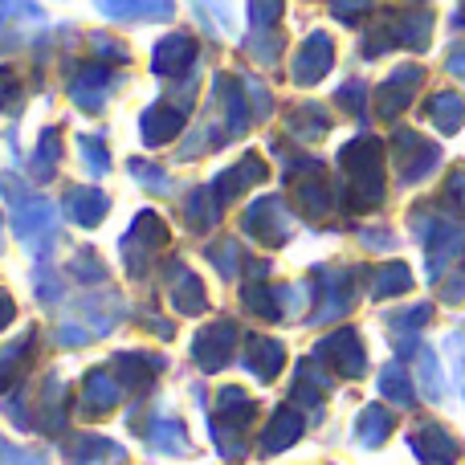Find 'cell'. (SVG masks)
Segmentation results:
<instances>
[{"mask_svg": "<svg viewBox=\"0 0 465 465\" xmlns=\"http://www.w3.org/2000/svg\"><path fill=\"white\" fill-rule=\"evenodd\" d=\"M0 193L8 201V213H13V229L33 253H45L57 237V209L37 196L29 184H21L16 176H0Z\"/></svg>", "mask_w": 465, "mask_h": 465, "instance_id": "obj_1", "label": "cell"}, {"mask_svg": "<svg viewBox=\"0 0 465 465\" xmlns=\"http://www.w3.org/2000/svg\"><path fill=\"white\" fill-rule=\"evenodd\" d=\"M249 420H253V401H249V392H241V388H221V396H217V450H221V458H229V461L245 458L241 433L249 429Z\"/></svg>", "mask_w": 465, "mask_h": 465, "instance_id": "obj_2", "label": "cell"}, {"mask_svg": "<svg viewBox=\"0 0 465 465\" xmlns=\"http://www.w3.org/2000/svg\"><path fill=\"white\" fill-rule=\"evenodd\" d=\"M163 245H168V225H163L155 213H139L135 225L123 237V265H127L131 278H143Z\"/></svg>", "mask_w": 465, "mask_h": 465, "instance_id": "obj_3", "label": "cell"}, {"mask_svg": "<svg viewBox=\"0 0 465 465\" xmlns=\"http://www.w3.org/2000/svg\"><path fill=\"white\" fill-rule=\"evenodd\" d=\"M245 229L253 232L262 245H286L290 232H294V221H290V213H286V201L265 196V201H253V209L245 213Z\"/></svg>", "mask_w": 465, "mask_h": 465, "instance_id": "obj_4", "label": "cell"}, {"mask_svg": "<svg viewBox=\"0 0 465 465\" xmlns=\"http://www.w3.org/2000/svg\"><path fill=\"white\" fill-rule=\"evenodd\" d=\"M232 347H237V327H232L229 319H221L193 339V360L201 363L204 371H221L232 360Z\"/></svg>", "mask_w": 465, "mask_h": 465, "instance_id": "obj_5", "label": "cell"}, {"mask_svg": "<svg viewBox=\"0 0 465 465\" xmlns=\"http://www.w3.org/2000/svg\"><path fill=\"white\" fill-rule=\"evenodd\" d=\"M314 360L331 363L335 371H347V376H360V371H363V351H360L355 331H339V335L322 339V343L314 347Z\"/></svg>", "mask_w": 465, "mask_h": 465, "instance_id": "obj_6", "label": "cell"}, {"mask_svg": "<svg viewBox=\"0 0 465 465\" xmlns=\"http://www.w3.org/2000/svg\"><path fill=\"white\" fill-rule=\"evenodd\" d=\"M62 209H65V217H70L74 225L94 229V225H103V221H106V213H111V201H106L98 188L78 184V188H70V193H65Z\"/></svg>", "mask_w": 465, "mask_h": 465, "instance_id": "obj_7", "label": "cell"}, {"mask_svg": "<svg viewBox=\"0 0 465 465\" xmlns=\"http://www.w3.org/2000/svg\"><path fill=\"white\" fill-rule=\"evenodd\" d=\"M123 458H127V450L98 433H82L65 445V461L70 465H119Z\"/></svg>", "mask_w": 465, "mask_h": 465, "instance_id": "obj_8", "label": "cell"}, {"mask_svg": "<svg viewBox=\"0 0 465 465\" xmlns=\"http://www.w3.org/2000/svg\"><path fill=\"white\" fill-rule=\"evenodd\" d=\"M245 363L262 384H270L282 368H286V347L270 335H249V351H245Z\"/></svg>", "mask_w": 465, "mask_h": 465, "instance_id": "obj_9", "label": "cell"}, {"mask_svg": "<svg viewBox=\"0 0 465 465\" xmlns=\"http://www.w3.org/2000/svg\"><path fill=\"white\" fill-rule=\"evenodd\" d=\"M327 70H331V41L322 37V33H314V37L306 41L302 49H298L294 65H290V74H294L298 86H311V82H319Z\"/></svg>", "mask_w": 465, "mask_h": 465, "instance_id": "obj_10", "label": "cell"}, {"mask_svg": "<svg viewBox=\"0 0 465 465\" xmlns=\"http://www.w3.org/2000/svg\"><path fill=\"white\" fill-rule=\"evenodd\" d=\"M257 180H265V163L257 160V155H245V160L237 163V168H229V172H221L217 180H213V196L221 201V209L232 201L237 193H245L249 184H257Z\"/></svg>", "mask_w": 465, "mask_h": 465, "instance_id": "obj_11", "label": "cell"}, {"mask_svg": "<svg viewBox=\"0 0 465 465\" xmlns=\"http://www.w3.org/2000/svg\"><path fill=\"white\" fill-rule=\"evenodd\" d=\"M193 57H196L193 37L176 33V37H163L160 45H155V54H152V70H155V74H163V78H176V74H184L188 65H193Z\"/></svg>", "mask_w": 465, "mask_h": 465, "instance_id": "obj_12", "label": "cell"}, {"mask_svg": "<svg viewBox=\"0 0 465 465\" xmlns=\"http://www.w3.org/2000/svg\"><path fill=\"white\" fill-rule=\"evenodd\" d=\"M98 8L114 21H168L176 13L172 0H98Z\"/></svg>", "mask_w": 465, "mask_h": 465, "instance_id": "obj_13", "label": "cell"}, {"mask_svg": "<svg viewBox=\"0 0 465 465\" xmlns=\"http://www.w3.org/2000/svg\"><path fill=\"white\" fill-rule=\"evenodd\" d=\"M111 70L106 65H86V70L74 78V103L82 106V111H103V98H106V90H111Z\"/></svg>", "mask_w": 465, "mask_h": 465, "instance_id": "obj_14", "label": "cell"}, {"mask_svg": "<svg viewBox=\"0 0 465 465\" xmlns=\"http://www.w3.org/2000/svg\"><path fill=\"white\" fill-rule=\"evenodd\" d=\"M82 401H86V412H111L114 404L123 401V388H119V380L111 376L106 368H98V371H90L86 376V384H82Z\"/></svg>", "mask_w": 465, "mask_h": 465, "instance_id": "obj_15", "label": "cell"}, {"mask_svg": "<svg viewBox=\"0 0 465 465\" xmlns=\"http://www.w3.org/2000/svg\"><path fill=\"white\" fill-rule=\"evenodd\" d=\"M172 306H176L180 314H201L204 306H209L201 278L188 273L184 265H172Z\"/></svg>", "mask_w": 465, "mask_h": 465, "instance_id": "obj_16", "label": "cell"}, {"mask_svg": "<svg viewBox=\"0 0 465 465\" xmlns=\"http://www.w3.org/2000/svg\"><path fill=\"white\" fill-rule=\"evenodd\" d=\"M147 445H152L155 453H172V458H184V453L193 450V441H188V429L180 425L176 417H160V420H152Z\"/></svg>", "mask_w": 465, "mask_h": 465, "instance_id": "obj_17", "label": "cell"}, {"mask_svg": "<svg viewBox=\"0 0 465 465\" xmlns=\"http://www.w3.org/2000/svg\"><path fill=\"white\" fill-rule=\"evenodd\" d=\"M298 433H302V417H298L294 409H278L270 420V429L262 433V453H282L290 450V445L298 441Z\"/></svg>", "mask_w": 465, "mask_h": 465, "instance_id": "obj_18", "label": "cell"}, {"mask_svg": "<svg viewBox=\"0 0 465 465\" xmlns=\"http://www.w3.org/2000/svg\"><path fill=\"white\" fill-rule=\"evenodd\" d=\"M114 368H119V380L123 388H147L155 376H160L163 363L155 360V355H143V351H127L114 360Z\"/></svg>", "mask_w": 465, "mask_h": 465, "instance_id": "obj_19", "label": "cell"}, {"mask_svg": "<svg viewBox=\"0 0 465 465\" xmlns=\"http://www.w3.org/2000/svg\"><path fill=\"white\" fill-rule=\"evenodd\" d=\"M184 127V111H172V106H152L143 114V143H168V139L180 135Z\"/></svg>", "mask_w": 465, "mask_h": 465, "instance_id": "obj_20", "label": "cell"}, {"mask_svg": "<svg viewBox=\"0 0 465 465\" xmlns=\"http://www.w3.org/2000/svg\"><path fill=\"white\" fill-rule=\"evenodd\" d=\"M221 217V201L213 196V188H201V193H193V204L184 209V221L193 225L196 232H209L213 225H217Z\"/></svg>", "mask_w": 465, "mask_h": 465, "instance_id": "obj_21", "label": "cell"}, {"mask_svg": "<svg viewBox=\"0 0 465 465\" xmlns=\"http://www.w3.org/2000/svg\"><path fill=\"white\" fill-rule=\"evenodd\" d=\"M319 286L327 290V306L314 311V322H327V319H335L339 311H347V286H351L347 273H319Z\"/></svg>", "mask_w": 465, "mask_h": 465, "instance_id": "obj_22", "label": "cell"}, {"mask_svg": "<svg viewBox=\"0 0 465 465\" xmlns=\"http://www.w3.org/2000/svg\"><path fill=\"white\" fill-rule=\"evenodd\" d=\"M33 339H21V343L5 347L0 351V392H8V388H16V380H21V368H25V355H29Z\"/></svg>", "mask_w": 465, "mask_h": 465, "instance_id": "obj_23", "label": "cell"}, {"mask_svg": "<svg viewBox=\"0 0 465 465\" xmlns=\"http://www.w3.org/2000/svg\"><path fill=\"white\" fill-rule=\"evenodd\" d=\"M62 396H65V388H62V380H49L45 384V401H41V417H37V425L41 429H49V433H57L62 429Z\"/></svg>", "mask_w": 465, "mask_h": 465, "instance_id": "obj_24", "label": "cell"}, {"mask_svg": "<svg viewBox=\"0 0 465 465\" xmlns=\"http://www.w3.org/2000/svg\"><path fill=\"white\" fill-rule=\"evenodd\" d=\"M57 155H62V147H57V135H54V131H45V135H41L37 155H33V176H37V180H49V176H54Z\"/></svg>", "mask_w": 465, "mask_h": 465, "instance_id": "obj_25", "label": "cell"}, {"mask_svg": "<svg viewBox=\"0 0 465 465\" xmlns=\"http://www.w3.org/2000/svg\"><path fill=\"white\" fill-rule=\"evenodd\" d=\"M209 257H213V265H221V273H225V278H232V273L241 270V245H237V241H221V245H213Z\"/></svg>", "mask_w": 465, "mask_h": 465, "instance_id": "obj_26", "label": "cell"}, {"mask_svg": "<svg viewBox=\"0 0 465 465\" xmlns=\"http://www.w3.org/2000/svg\"><path fill=\"white\" fill-rule=\"evenodd\" d=\"M82 160H86V168L94 172V176H103V172H111V155H106L103 139H82Z\"/></svg>", "mask_w": 465, "mask_h": 465, "instance_id": "obj_27", "label": "cell"}, {"mask_svg": "<svg viewBox=\"0 0 465 465\" xmlns=\"http://www.w3.org/2000/svg\"><path fill=\"white\" fill-rule=\"evenodd\" d=\"M384 433H388V417H384V412H380V409L363 412V417H360V441L363 445H376Z\"/></svg>", "mask_w": 465, "mask_h": 465, "instance_id": "obj_28", "label": "cell"}, {"mask_svg": "<svg viewBox=\"0 0 465 465\" xmlns=\"http://www.w3.org/2000/svg\"><path fill=\"white\" fill-rule=\"evenodd\" d=\"M131 172H135V180L139 184H147V188H160V193H172V180L163 176L160 168H152V163H131Z\"/></svg>", "mask_w": 465, "mask_h": 465, "instance_id": "obj_29", "label": "cell"}, {"mask_svg": "<svg viewBox=\"0 0 465 465\" xmlns=\"http://www.w3.org/2000/svg\"><path fill=\"white\" fill-rule=\"evenodd\" d=\"M70 270H74V278H82V282H103L106 273H103V262L98 257H90V253H78L70 262Z\"/></svg>", "mask_w": 465, "mask_h": 465, "instance_id": "obj_30", "label": "cell"}, {"mask_svg": "<svg viewBox=\"0 0 465 465\" xmlns=\"http://www.w3.org/2000/svg\"><path fill=\"white\" fill-rule=\"evenodd\" d=\"M16 94H21V78L8 65H0V111H8L16 103Z\"/></svg>", "mask_w": 465, "mask_h": 465, "instance_id": "obj_31", "label": "cell"}, {"mask_svg": "<svg viewBox=\"0 0 465 465\" xmlns=\"http://www.w3.org/2000/svg\"><path fill=\"white\" fill-rule=\"evenodd\" d=\"M0 465H41V458L37 453H25L21 445L0 441Z\"/></svg>", "mask_w": 465, "mask_h": 465, "instance_id": "obj_32", "label": "cell"}, {"mask_svg": "<svg viewBox=\"0 0 465 465\" xmlns=\"http://www.w3.org/2000/svg\"><path fill=\"white\" fill-rule=\"evenodd\" d=\"M380 388H384L388 396H396V401H404V396H409V392H404V380H401V371H388V376L380 380Z\"/></svg>", "mask_w": 465, "mask_h": 465, "instance_id": "obj_33", "label": "cell"}, {"mask_svg": "<svg viewBox=\"0 0 465 465\" xmlns=\"http://www.w3.org/2000/svg\"><path fill=\"white\" fill-rule=\"evenodd\" d=\"M13 319H16V306H13V298H8L5 290H0V331H5Z\"/></svg>", "mask_w": 465, "mask_h": 465, "instance_id": "obj_34", "label": "cell"}, {"mask_svg": "<svg viewBox=\"0 0 465 465\" xmlns=\"http://www.w3.org/2000/svg\"><path fill=\"white\" fill-rule=\"evenodd\" d=\"M0 16H5V8H0Z\"/></svg>", "mask_w": 465, "mask_h": 465, "instance_id": "obj_35", "label": "cell"}]
</instances>
